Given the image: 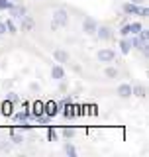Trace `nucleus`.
<instances>
[{"label":"nucleus","mask_w":149,"mask_h":157,"mask_svg":"<svg viewBox=\"0 0 149 157\" xmlns=\"http://www.w3.org/2000/svg\"><path fill=\"white\" fill-rule=\"evenodd\" d=\"M67 22H69V12H67L65 8H57L55 12H53V22H51V28H53V29L63 28V26H67Z\"/></svg>","instance_id":"nucleus-1"},{"label":"nucleus","mask_w":149,"mask_h":157,"mask_svg":"<svg viewBox=\"0 0 149 157\" xmlns=\"http://www.w3.org/2000/svg\"><path fill=\"white\" fill-rule=\"evenodd\" d=\"M124 12H126V14H132V16H141V18H147L149 10H147V8H139V4L126 2V4H124Z\"/></svg>","instance_id":"nucleus-2"},{"label":"nucleus","mask_w":149,"mask_h":157,"mask_svg":"<svg viewBox=\"0 0 149 157\" xmlns=\"http://www.w3.org/2000/svg\"><path fill=\"white\" fill-rule=\"evenodd\" d=\"M8 12L12 14V18H22V16L28 14V10H26V6H24L22 2H12V6L8 8Z\"/></svg>","instance_id":"nucleus-3"},{"label":"nucleus","mask_w":149,"mask_h":157,"mask_svg":"<svg viewBox=\"0 0 149 157\" xmlns=\"http://www.w3.org/2000/svg\"><path fill=\"white\" fill-rule=\"evenodd\" d=\"M94 36L100 39V41H110L112 36H114V32H112V29L108 28V26H98V28H96V33H94Z\"/></svg>","instance_id":"nucleus-4"},{"label":"nucleus","mask_w":149,"mask_h":157,"mask_svg":"<svg viewBox=\"0 0 149 157\" xmlns=\"http://www.w3.org/2000/svg\"><path fill=\"white\" fill-rule=\"evenodd\" d=\"M96 22H94V20L90 18V16H86L82 20V32L86 33V36H94V33H96Z\"/></svg>","instance_id":"nucleus-5"},{"label":"nucleus","mask_w":149,"mask_h":157,"mask_svg":"<svg viewBox=\"0 0 149 157\" xmlns=\"http://www.w3.org/2000/svg\"><path fill=\"white\" fill-rule=\"evenodd\" d=\"M43 112L49 116V118H55L59 114V104L55 100H47V102H43Z\"/></svg>","instance_id":"nucleus-6"},{"label":"nucleus","mask_w":149,"mask_h":157,"mask_svg":"<svg viewBox=\"0 0 149 157\" xmlns=\"http://www.w3.org/2000/svg\"><path fill=\"white\" fill-rule=\"evenodd\" d=\"M98 61H100V63H112L114 61V59H116V53H114L112 51V49H100V51H98Z\"/></svg>","instance_id":"nucleus-7"},{"label":"nucleus","mask_w":149,"mask_h":157,"mask_svg":"<svg viewBox=\"0 0 149 157\" xmlns=\"http://www.w3.org/2000/svg\"><path fill=\"white\" fill-rule=\"evenodd\" d=\"M53 59L59 63V65H63V63H69V53L65 49H55L53 51Z\"/></svg>","instance_id":"nucleus-8"},{"label":"nucleus","mask_w":149,"mask_h":157,"mask_svg":"<svg viewBox=\"0 0 149 157\" xmlns=\"http://www.w3.org/2000/svg\"><path fill=\"white\" fill-rule=\"evenodd\" d=\"M51 78H55V81H63L65 78V69H63V65H53L51 67Z\"/></svg>","instance_id":"nucleus-9"},{"label":"nucleus","mask_w":149,"mask_h":157,"mask_svg":"<svg viewBox=\"0 0 149 157\" xmlns=\"http://www.w3.org/2000/svg\"><path fill=\"white\" fill-rule=\"evenodd\" d=\"M118 96L120 98H130L132 96V85H128V82L120 85L118 86Z\"/></svg>","instance_id":"nucleus-10"},{"label":"nucleus","mask_w":149,"mask_h":157,"mask_svg":"<svg viewBox=\"0 0 149 157\" xmlns=\"http://www.w3.org/2000/svg\"><path fill=\"white\" fill-rule=\"evenodd\" d=\"M132 94L137 96V98H145V96H147V86H145V85H136V86H132Z\"/></svg>","instance_id":"nucleus-11"},{"label":"nucleus","mask_w":149,"mask_h":157,"mask_svg":"<svg viewBox=\"0 0 149 157\" xmlns=\"http://www.w3.org/2000/svg\"><path fill=\"white\" fill-rule=\"evenodd\" d=\"M0 112H2L4 116H8V118L12 116V112H14V104H12V102L8 100V98H6V100L2 102V106H0Z\"/></svg>","instance_id":"nucleus-12"},{"label":"nucleus","mask_w":149,"mask_h":157,"mask_svg":"<svg viewBox=\"0 0 149 157\" xmlns=\"http://www.w3.org/2000/svg\"><path fill=\"white\" fill-rule=\"evenodd\" d=\"M61 110H63V116H65V118H74V116H77V112H74V104H73V102H71V104L61 106Z\"/></svg>","instance_id":"nucleus-13"},{"label":"nucleus","mask_w":149,"mask_h":157,"mask_svg":"<svg viewBox=\"0 0 149 157\" xmlns=\"http://www.w3.org/2000/svg\"><path fill=\"white\" fill-rule=\"evenodd\" d=\"M32 114H33V118H37V116L43 114V102L41 100H36L32 104Z\"/></svg>","instance_id":"nucleus-14"},{"label":"nucleus","mask_w":149,"mask_h":157,"mask_svg":"<svg viewBox=\"0 0 149 157\" xmlns=\"http://www.w3.org/2000/svg\"><path fill=\"white\" fill-rule=\"evenodd\" d=\"M118 47H120V51L124 53V55H128V53L132 51V45H130V39H128V37H122V39H120V45H118Z\"/></svg>","instance_id":"nucleus-15"},{"label":"nucleus","mask_w":149,"mask_h":157,"mask_svg":"<svg viewBox=\"0 0 149 157\" xmlns=\"http://www.w3.org/2000/svg\"><path fill=\"white\" fill-rule=\"evenodd\" d=\"M22 29H24V32H29V29H33V20L29 18L28 14H26V16H22Z\"/></svg>","instance_id":"nucleus-16"},{"label":"nucleus","mask_w":149,"mask_h":157,"mask_svg":"<svg viewBox=\"0 0 149 157\" xmlns=\"http://www.w3.org/2000/svg\"><path fill=\"white\" fill-rule=\"evenodd\" d=\"M128 26H130V33H133V36H137V33L143 29V26L139 22H132V24H128Z\"/></svg>","instance_id":"nucleus-17"},{"label":"nucleus","mask_w":149,"mask_h":157,"mask_svg":"<svg viewBox=\"0 0 149 157\" xmlns=\"http://www.w3.org/2000/svg\"><path fill=\"white\" fill-rule=\"evenodd\" d=\"M6 33H16L18 32V28H16V24H14V18H10V20H6Z\"/></svg>","instance_id":"nucleus-18"},{"label":"nucleus","mask_w":149,"mask_h":157,"mask_svg":"<svg viewBox=\"0 0 149 157\" xmlns=\"http://www.w3.org/2000/svg\"><path fill=\"white\" fill-rule=\"evenodd\" d=\"M10 140H12V144H22V141H24V137L20 136L18 132H14V130H12V132H10Z\"/></svg>","instance_id":"nucleus-19"},{"label":"nucleus","mask_w":149,"mask_h":157,"mask_svg":"<svg viewBox=\"0 0 149 157\" xmlns=\"http://www.w3.org/2000/svg\"><path fill=\"white\" fill-rule=\"evenodd\" d=\"M65 153H67L69 157H77V149H74L73 144H65Z\"/></svg>","instance_id":"nucleus-20"},{"label":"nucleus","mask_w":149,"mask_h":157,"mask_svg":"<svg viewBox=\"0 0 149 157\" xmlns=\"http://www.w3.org/2000/svg\"><path fill=\"white\" fill-rule=\"evenodd\" d=\"M36 120L39 122V124H43V126H49V122H51V118H49V116L45 114V112H43V114H41V116H37Z\"/></svg>","instance_id":"nucleus-21"},{"label":"nucleus","mask_w":149,"mask_h":157,"mask_svg":"<svg viewBox=\"0 0 149 157\" xmlns=\"http://www.w3.org/2000/svg\"><path fill=\"white\" fill-rule=\"evenodd\" d=\"M106 77L108 78H116L118 77V69L116 67H106Z\"/></svg>","instance_id":"nucleus-22"},{"label":"nucleus","mask_w":149,"mask_h":157,"mask_svg":"<svg viewBox=\"0 0 149 157\" xmlns=\"http://www.w3.org/2000/svg\"><path fill=\"white\" fill-rule=\"evenodd\" d=\"M120 36H122V37H128V36H130V26H128V24H122V28H120Z\"/></svg>","instance_id":"nucleus-23"},{"label":"nucleus","mask_w":149,"mask_h":157,"mask_svg":"<svg viewBox=\"0 0 149 157\" xmlns=\"http://www.w3.org/2000/svg\"><path fill=\"white\" fill-rule=\"evenodd\" d=\"M73 136H74V130H73V128H65V130H63V137H67V140H71Z\"/></svg>","instance_id":"nucleus-24"},{"label":"nucleus","mask_w":149,"mask_h":157,"mask_svg":"<svg viewBox=\"0 0 149 157\" xmlns=\"http://www.w3.org/2000/svg\"><path fill=\"white\" fill-rule=\"evenodd\" d=\"M12 6V0H0V10H8Z\"/></svg>","instance_id":"nucleus-25"},{"label":"nucleus","mask_w":149,"mask_h":157,"mask_svg":"<svg viewBox=\"0 0 149 157\" xmlns=\"http://www.w3.org/2000/svg\"><path fill=\"white\" fill-rule=\"evenodd\" d=\"M8 100L12 102V104H18V102H20V96L14 94V92H10V94H8Z\"/></svg>","instance_id":"nucleus-26"},{"label":"nucleus","mask_w":149,"mask_h":157,"mask_svg":"<svg viewBox=\"0 0 149 157\" xmlns=\"http://www.w3.org/2000/svg\"><path fill=\"white\" fill-rule=\"evenodd\" d=\"M55 137H57L55 130H49V132H47V140H49V141H55Z\"/></svg>","instance_id":"nucleus-27"},{"label":"nucleus","mask_w":149,"mask_h":157,"mask_svg":"<svg viewBox=\"0 0 149 157\" xmlns=\"http://www.w3.org/2000/svg\"><path fill=\"white\" fill-rule=\"evenodd\" d=\"M29 88H32L33 92H37V90H39V85H37V82H32V85H29Z\"/></svg>","instance_id":"nucleus-28"},{"label":"nucleus","mask_w":149,"mask_h":157,"mask_svg":"<svg viewBox=\"0 0 149 157\" xmlns=\"http://www.w3.org/2000/svg\"><path fill=\"white\" fill-rule=\"evenodd\" d=\"M2 33H6V24L0 22V36H2Z\"/></svg>","instance_id":"nucleus-29"},{"label":"nucleus","mask_w":149,"mask_h":157,"mask_svg":"<svg viewBox=\"0 0 149 157\" xmlns=\"http://www.w3.org/2000/svg\"><path fill=\"white\" fill-rule=\"evenodd\" d=\"M130 2H133V4H141L143 0H130Z\"/></svg>","instance_id":"nucleus-30"},{"label":"nucleus","mask_w":149,"mask_h":157,"mask_svg":"<svg viewBox=\"0 0 149 157\" xmlns=\"http://www.w3.org/2000/svg\"><path fill=\"white\" fill-rule=\"evenodd\" d=\"M12 2H22V0H12Z\"/></svg>","instance_id":"nucleus-31"}]
</instances>
